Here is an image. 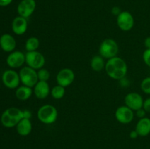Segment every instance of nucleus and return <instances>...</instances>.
I'll use <instances>...</instances> for the list:
<instances>
[{
	"instance_id": "obj_2",
	"label": "nucleus",
	"mask_w": 150,
	"mask_h": 149,
	"mask_svg": "<svg viewBox=\"0 0 150 149\" xmlns=\"http://www.w3.org/2000/svg\"><path fill=\"white\" fill-rule=\"evenodd\" d=\"M23 118V110L16 108H10L2 113L1 122L4 127L11 128L16 127Z\"/></svg>"
},
{
	"instance_id": "obj_23",
	"label": "nucleus",
	"mask_w": 150,
	"mask_h": 149,
	"mask_svg": "<svg viewBox=\"0 0 150 149\" xmlns=\"http://www.w3.org/2000/svg\"><path fill=\"white\" fill-rule=\"evenodd\" d=\"M38 80L42 81H47L50 78V72L46 69H40L38 71Z\"/></svg>"
},
{
	"instance_id": "obj_29",
	"label": "nucleus",
	"mask_w": 150,
	"mask_h": 149,
	"mask_svg": "<svg viewBox=\"0 0 150 149\" xmlns=\"http://www.w3.org/2000/svg\"><path fill=\"white\" fill-rule=\"evenodd\" d=\"M111 13H112L113 15H116L117 17L122 13V11L119 7H114L112 8V10H111Z\"/></svg>"
},
{
	"instance_id": "obj_30",
	"label": "nucleus",
	"mask_w": 150,
	"mask_h": 149,
	"mask_svg": "<svg viewBox=\"0 0 150 149\" xmlns=\"http://www.w3.org/2000/svg\"><path fill=\"white\" fill-rule=\"evenodd\" d=\"M23 118H27V119H30L32 118V112H30L28 110H23Z\"/></svg>"
},
{
	"instance_id": "obj_27",
	"label": "nucleus",
	"mask_w": 150,
	"mask_h": 149,
	"mask_svg": "<svg viewBox=\"0 0 150 149\" xmlns=\"http://www.w3.org/2000/svg\"><path fill=\"white\" fill-rule=\"evenodd\" d=\"M136 115H137V117H139V118H144L145 115H146V112L145 111V110L143 108H141V109H139V110H136Z\"/></svg>"
},
{
	"instance_id": "obj_24",
	"label": "nucleus",
	"mask_w": 150,
	"mask_h": 149,
	"mask_svg": "<svg viewBox=\"0 0 150 149\" xmlns=\"http://www.w3.org/2000/svg\"><path fill=\"white\" fill-rule=\"evenodd\" d=\"M141 89L146 94H150V77H145L141 83Z\"/></svg>"
},
{
	"instance_id": "obj_28",
	"label": "nucleus",
	"mask_w": 150,
	"mask_h": 149,
	"mask_svg": "<svg viewBox=\"0 0 150 149\" xmlns=\"http://www.w3.org/2000/svg\"><path fill=\"white\" fill-rule=\"evenodd\" d=\"M120 83L122 87H127V86H129L130 83H129V80H127V78H125V77H124L123 78L120 79Z\"/></svg>"
},
{
	"instance_id": "obj_21",
	"label": "nucleus",
	"mask_w": 150,
	"mask_h": 149,
	"mask_svg": "<svg viewBox=\"0 0 150 149\" xmlns=\"http://www.w3.org/2000/svg\"><path fill=\"white\" fill-rule=\"evenodd\" d=\"M40 46V40L38 38L35 37H29L26 40L25 48L27 51H37Z\"/></svg>"
},
{
	"instance_id": "obj_6",
	"label": "nucleus",
	"mask_w": 150,
	"mask_h": 149,
	"mask_svg": "<svg viewBox=\"0 0 150 149\" xmlns=\"http://www.w3.org/2000/svg\"><path fill=\"white\" fill-rule=\"evenodd\" d=\"M25 57L28 67L34 70H40L45 65V57L38 51H27V53L25 54Z\"/></svg>"
},
{
	"instance_id": "obj_17",
	"label": "nucleus",
	"mask_w": 150,
	"mask_h": 149,
	"mask_svg": "<svg viewBox=\"0 0 150 149\" xmlns=\"http://www.w3.org/2000/svg\"><path fill=\"white\" fill-rule=\"evenodd\" d=\"M136 131L140 137H146L150 134V118H140L136 126Z\"/></svg>"
},
{
	"instance_id": "obj_22",
	"label": "nucleus",
	"mask_w": 150,
	"mask_h": 149,
	"mask_svg": "<svg viewBox=\"0 0 150 149\" xmlns=\"http://www.w3.org/2000/svg\"><path fill=\"white\" fill-rule=\"evenodd\" d=\"M51 96L55 99H61L65 93V89L60 85L55 86L51 91Z\"/></svg>"
},
{
	"instance_id": "obj_12",
	"label": "nucleus",
	"mask_w": 150,
	"mask_h": 149,
	"mask_svg": "<svg viewBox=\"0 0 150 149\" xmlns=\"http://www.w3.org/2000/svg\"><path fill=\"white\" fill-rule=\"evenodd\" d=\"M75 80V73L71 69L64 68L60 70L57 75V82L58 85L67 87L72 84Z\"/></svg>"
},
{
	"instance_id": "obj_10",
	"label": "nucleus",
	"mask_w": 150,
	"mask_h": 149,
	"mask_svg": "<svg viewBox=\"0 0 150 149\" xmlns=\"http://www.w3.org/2000/svg\"><path fill=\"white\" fill-rule=\"evenodd\" d=\"M115 117L117 121L123 124H127L132 122L134 118V112L133 110L128 107L121 106L117 109L115 112Z\"/></svg>"
},
{
	"instance_id": "obj_7",
	"label": "nucleus",
	"mask_w": 150,
	"mask_h": 149,
	"mask_svg": "<svg viewBox=\"0 0 150 149\" xmlns=\"http://www.w3.org/2000/svg\"><path fill=\"white\" fill-rule=\"evenodd\" d=\"M117 23L121 30L127 32L131 30L134 26V18L129 12L122 11V13L117 16Z\"/></svg>"
},
{
	"instance_id": "obj_25",
	"label": "nucleus",
	"mask_w": 150,
	"mask_h": 149,
	"mask_svg": "<svg viewBox=\"0 0 150 149\" xmlns=\"http://www.w3.org/2000/svg\"><path fill=\"white\" fill-rule=\"evenodd\" d=\"M143 60L145 64L150 67V49H146L144 51Z\"/></svg>"
},
{
	"instance_id": "obj_5",
	"label": "nucleus",
	"mask_w": 150,
	"mask_h": 149,
	"mask_svg": "<svg viewBox=\"0 0 150 149\" xmlns=\"http://www.w3.org/2000/svg\"><path fill=\"white\" fill-rule=\"evenodd\" d=\"M21 82L23 86L32 88L37 84L39 80L38 77V72L29 67H25L21 70L19 72Z\"/></svg>"
},
{
	"instance_id": "obj_33",
	"label": "nucleus",
	"mask_w": 150,
	"mask_h": 149,
	"mask_svg": "<svg viewBox=\"0 0 150 149\" xmlns=\"http://www.w3.org/2000/svg\"><path fill=\"white\" fill-rule=\"evenodd\" d=\"M144 45L146 49H150V37H147L144 40Z\"/></svg>"
},
{
	"instance_id": "obj_15",
	"label": "nucleus",
	"mask_w": 150,
	"mask_h": 149,
	"mask_svg": "<svg viewBox=\"0 0 150 149\" xmlns=\"http://www.w3.org/2000/svg\"><path fill=\"white\" fill-rule=\"evenodd\" d=\"M34 92L38 99H44L50 93V87L47 81L39 80L34 86Z\"/></svg>"
},
{
	"instance_id": "obj_16",
	"label": "nucleus",
	"mask_w": 150,
	"mask_h": 149,
	"mask_svg": "<svg viewBox=\"0 0 150 149\" xmlns=\"http://www.w3.org/2000/svg\"><path fill=\"white\" fill-rule=\"evenodd\" d=\"M16 42L12 35L4 34L0 37V47L5 52H11L16 48Z\"/></svg>"
},
{
	"instance_id": "obj_20",
	"label": "nucleus",
	"mask_w": 150,
	"mask_h": 149,
	"mask_svg": "<svg viewBox=\"0 0 150 149\" xmlns=\"http://www.w3.org/2000/svg\"><path fill=\"white\" fill-rule=\"evenodd\" d=\"M91 68L95 72H100L105 68V61L104 58H103L101 56L97 55L92 57L90 61Z\"/></svg>"
},
{
	"instance_id": "obj_13",
	"label": "nucleus",
	"mask_w": 150,
	"mask_h": 149,
	"mask_svg": "<svg viewBox=\"0 0 150 149\" xmlns=\"http://www.w3.org/2000/svg\"><path fill=\"white\" fill-rule=\"evenodd\" d=\"M26 62L25 54L21 51H14L8 56L7 58V64L12 68H18Z\"/></svg>"
},
{
	"instance_id": "obj_18",
	"label": "nucleus",
	"mask_w": 150,
	"mask_h": 149,
	"mask_svg": "<svg viewBox=\"0 0 150 149\" xmlns=\"http://www.w3.org/2000/svg\"><path fill=\"white\" fill-rule=\"evenodd\" d=\"M32 129V124L31 123L30 119L27 118H23L18 122V124L16 125V130L18 134L21 136L29 135L31 133Z\"/></svg>"
},
{
	"instance_id": "obj_1",
	"label": "nucleus",
	"mask_w": 150,
	"mask_h": 149,
	"mask_svg": "<svg viewBox=\"0 0 150 149\" xmlns=\"http://www.w3.org/2000/svg\"><path fill=\"white\" fill-rule=\"evenodd\" d=\"M105 70L107 74L114 80H120L125 77L127 66L125 61L120 57H114L105 63Z\"/></svg>"
},
{
	"instance_id": "obj_32",
	"label": "nucleus",
	"mask_w": 150,
	"mask_h": 149,
	"mask_svg": "<svg viewBox=\"0 0 150 149\" xmlns=\"http://www.w3.org/2000/svg\"><path fill=\"white\" fill-rule=\"evenodd\" d=\"M139 134H138L137 131H136V129L133 130V131H130V137L131 139H136L138 137H139Z\"/></svg>"
},
{
	"instance_id": "obj_9",
	"label": "nucleus",
	"mask_w": 150,
	"mask_h": 149,
	"mask_svg": "<svg viewBox=\"0 0 150 149\" xmlns=\"http://www.w3.org/2000/svg\"><path fill=\"white\" fill-rule=\"evenodd\" d=\"M2 81L8 89H16L20 83V76L14 70H7L2 74Z\"/></svg>"
},
{
	"instance_id": "obj_31",
	"label": "nucleus",
	"mask_w": 150,
	"mask_h": 149,
	"mask_svg": "<svg viewBox=\"0 0 150 149\" xmlns=\"http://www.w3.org/2000/svg\"><path fill=\"white\" fill-rule=\"evenodd\" d=\"M12 1L13 0H0V6L5 7V6L9 5Z\"/></svg>"
},
{
	"instance_id": "obj_3",
	"label": "nucleus",
	"mask_w": 150,
	"mask_h": 149,
	"mask_svg": "<svg viewBox=\"0 0 150 149\" xmlns=\"http://www.w3.org/2000/svg\"><path fill=\"white\" fill-rule=\"evenodd\" d=\"M38 118L45 124H54L58 117L57 108L51 105H45L40 107L38 111Z\"/></svg>"
},
{
	"instance_id": "obj_11",
	"label": "nucleus",
	"mask_w": 150,
	"mask_h": 149,
	"mask_svg": "<svg viewBox=\"0 0 150 149\" xmlns=\"http://www.w3.org/2000/svg\"><path fill=\"white\" fill-rule=\"evenodd\" d=\"M36 8L35 0H22L17 7L19 16L27 18L32 15Z\"/></svg>"
},
{
	"instance_id": "obj_4",
	"label": "nucleus",
	"mask_w": 150,
	"mask_h": 149,
	"mask_svg": "<svg viewBox=\"0 0 150 149\" xmlns=\"http://www.w3.org/2000/svg\"><path fill=\"white\" fill-rule=\"evenodd\" d=\"M118 51V45L117 42L113 39H104L99 47L100 56L107 59H110L117 56Z\"/></svg>"
},
{
	"instance_id": "obj_14",
	"label": "nucleus",
	"mask_w": 150,
	"mask_h": 149,
	"mask_svg": "<svg viewBox=\"0 0 150 149\" xmlns=\"http://www.w3.org/2000/svg\"><path fill=\"white\" fill-rule=\"evenodd\" d=\"M27 20L21 16H18V17L15 18L12 23L13 32L17 35L23 34L27 30Z\"/></svg>"
},
{
	"instance_id": "obj_8",
	"label": "nucleus",
	"mask_w": 150,
	"mask_h": 149,
	"mask_svg": "<svg viewBox=\"0 0 150 149\" xmlns=\"http://www.w3.org/2000/svg\"><path fill=\"white\" fill-rule=\"evenodd\" d=\"M125 103L129 108L133 110V111H136L143 108L144 99L139 93L136 92H131L126 95L125 98Z\"/></svg>"
},
{
	"instance_id": "obj_19",
	"label": "nucleus",
	"mask_w": 150,
	"mask_h": 149,
	"mask_svg": "<svg viewBox=\"0 0 150 149\" xmlns=\"http://www.w3.org/2000/svg\"><path fill=\"white\" fill-rule=\"evenodd\" d=\"M32 94V88L28 87L26 86H22L20 87H18L17 90L16 91V96L17 99H20L21 101L27 100L30 98Z\"/></svg>"
},
{
	"instance_id": "obj_26",
	"label": "nucleus",
	"mask_w": 150,
	"mask_h": 149,
	"mask_svg": "<svg viewBox=\"0 0 150 149\" xmlns=\"http://www.w3.org/2000/svg\"><path fill=\"white\" fill-rule=\"evenodd\" d=\"M143 108L146 112H150V97L144 100Z\"/></svg>"
}]
</instances>
